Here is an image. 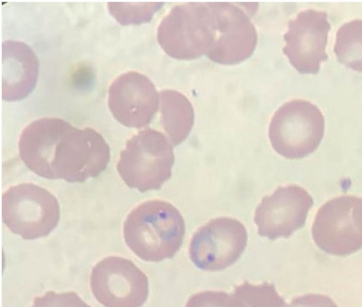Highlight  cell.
<instances>
[{
	"mask_svg": "<svg viewBox=\"0 0 362 307\" xmlns=\"http://www.w3.org/2000/svg\"><path fill=\"white\" fill-rule=\"evenodd\" d=\"M22 161L33 173L47 179L82 183L104 171L110 161V147L93 128L78 129L53 117L37 119L22 131L18 140Z\"/></svg>",
	"mask_w": 362,
	"mask_h": 307,
	"instance_id": "cell-1",
	"label": "cell"
},
{
	"mask_svg": "<svg viewBox=\"0 0 362 307\" xmlns=\"http://www.w3.org/2000/svg\"><path fill=\"white\" fill-rule=\"evenodd\" d=\"M185 225L179 210L168 202L146 201L133 209L123 226L128 248L147 262L172 258L180 250Z\"/></svg>",
	"mask_w": 362,
	"mask_h": 307,
	"instance_id": "cell-2",
	"label": "cell"
},
{
	"mask_svg": "<svg viewBox=\"0 0 362 307\" xmlns=\"http://www.w3.org/2000/svg\"><path fill=\"white\" fill-rule=\"evenodd\" d=\"M216 30L213 2H187L175 6L162 19L157 39L170 57L190 60L207 54Z\"/></svg>",
	"mask_w": 362,
	"mask_h": 307,
	"instance_id": "cell-3",
	"label": "cell"
},
{
	"mask_svg": "<svg viewBox=\"0 0 362 307\" xmlns=\"http://www.w3.org/2000/svg\"><path fill=\"white\" fill-rule=\"evenodd\" d=\"M174 159L169 139L162 132L148 128L127 141L117 170L128 187L144 192L160 189L170 178Z\"/></svg>",
	"mask_w": 362,
	"mask_h": 307,
	"instance_id": "cell-4",
	"label": "cell"
},
{
	"mask_svg": "<svg viewBox=\"0 0 362 307\" xmlns=\"http://www.w3.org/2000/svg\"><path fill=\"white\" fill-rule=\"evenodd\" d=\"M325 130L320 110L305 100L284 103L274 114L269 127L272 148L288 159L302 158L320 145Z\"/></svg>",
	"mask_w": 362,
	"mask_h": 307,
	"instance_id": "cell-5",
	"label": "cell"
},
{
	"mask_svg": "<svg viewBox=\"0 0 362 307\" xmlns=\"http://www.w3.org/2000/svg\"><path fill=\"white\" fill-rule=\"evenodd\" d=\"M60 208L57 198L46 189L21 183L2 195V219L13 233L26 240L49 235L58 225Z\"/></svg>",
	"mask_w": 362,
	"mask_h": 307,
	"instance_id": "cell-6",
	"label": "cell"
},
{
	"mask_svg": "<svg viewBox=\"0 0 362 307\" xmlns=\"http://www.w3.org/2000/svg\"><path fill=\"white\" fill-rule=\"evenodd\" d=\"M360 197L344 195L325 203L312 226L315 243L324 252L346 256L362 248Z\"/></svg>",
	"mask_w": 362,
	"mask_h": 307,
	"instance_id": "cell-7",
	"label": "cell"
},
{
	"mask_svg": "<svg viewBox=\"0 0 362 307\" xmlns=\"http://www.w3.org/2000/svg\"><path fill=\"white\" fill-rule=\"evenodd\" d=\"M247 242V230L240 221L216 218L194 233L189 246V258L202 270H222L239 259Z\"/></svg>",
	"mask_w": 362,
	"mask_h": 307,
	"instance_id": "cell-8",
	"label": "cell"
},
{
	"mask_svg": "<svg viewBox=\"0 0 362 307\" xmlns=\"http://www.w3.org/2000/svg\"><path fill=\"white\" fill-rule=\"evenodd\" d=\"M90 288L105 307H141L148 295L146 275L132 261L117 256L105 257L93 267Z\"/></svg>",
	"mask_w": 362,
	"mask_h": 307,
	"instance_id": "cell-9",
	"label": "cell"
},
{
	"mask_svg": "<svg viewBox=\"0 0 362 307\" xmlns=\"http://www.w3.org/2000/svg\"><path fill=\"white\" fill-rule=\"evenodd\" d=\"M331 25L325 11L306 9L288 22L284 35V54L300 74H316L328 55L325 48Z\"/></svg>",
	"mask_w": 362,
	"mask_h": 307,
	"instance_id": "cell-10",
	"label": "cell"
},
{
	"mask_svg": "<svg viewBox=\"0 0 362 307\" xmlns=\"http://www.w3.org/2000/svg\"><path fill=\"white\" fill-rule=\"evenodd\" d=\"M313 204L304 188L296 185L279 187L256 208L254 221L259 235L270 240L288 238L304 226Z\"/></svg>",
	"mask_w": 362,
	"mask_h": 307,
	"instance_id": "cell-11",
	"label": "cell"
},
{
	"mask_svg": "<svg viewBox=\"0 0 362 307\" xmlns=\"http://www.w3.org/2000/svg\"><path fill=\"white\" fill-rule=\"evenodd\" d=\"M107 103L119 123L139 129L147 126L157 112L159 95L146 75L132 71L120 74L112 82Z\"/></svg>",
	"mask_w": 362,
	"mask_h": 307,
	"instance_id": "cell-12",
	"label": "cell"
},
{
	"mask_svg": "<svg viewBox=\"0 0 362 307\" xmlns=\"http://www.w3.org/2000/svg\"><path fill=\"white\" fill-rule=\"evenodd\" d=\"M217 20L216 40L206 56L226 65L239 64L249 58L257 42L256 29L247 13L228 2H213Z\"/></svg>",
	"mask_w": 362,
	"mask_h": 307,
	"instance_id": "cell-13",
	"label": "cell"
},
{
	"mask_svg": "<svg viewBox=\"0 0 362 307\" xmlns=\"http://www.w3.org/2000/svg\"><path fill=\"white\" fill-rule=\"evenodd\" d=\"M39 72V61L25 43L7 40L2 44V98L20 100L34 89Z\"/></svg>",
	"mask_w": 362,
	"mask_h": 307,
	"instance_id": "cell-14",
	"label": "cell"
},
{
	"mask_svg": "<svg viewBox=\"0 0 362 307\" xmlns=\"http://www.w3.org/2000/svg\"><path fill=\"white\" fill-rule=\"evenodd\" d=\"M160 121L173 146L181 144L189 134L194 120L192 105L180 92L165 89L159 93Z\"/></svg>",
	"mask_w": 362,
	"mask_h": 307,
	"instance_id": "cell-15",
	"label": "cell"
},
{
	"mask_svg": "<svg viewBox=\"0 0 362 307\" xmlns=\"http://www.w3.org/2000/svg\"><path fill=\"white\" fill-rule=\"evenodd\" d=\"M334 52L339 62L362 72V19L347 22L338 29Z\"/></svg>",
	"mask_w": 362,
	"mask_h": 307,
	"instance_id": "cell-16",
	"label": "cell"
},
{
	"mask_svg": "<svg viewBox=\"0 0 362 307\" xmlns=\"http://www.w3.org/2000/svg\"><path fill=\"white\" fill-rule=\"evenodd\" d=\"M233 294L243 302L245 307H287L274 285L268 282L252 284L244 282L235 288Z\"/></svg>",
	"mask_w": 362,
	"mask_h": 307,
	"instance_id": "cell-17",
	"label": "cell"
},
{
	"mask_svg": "<svg viewBox=\"0 0 362 307\" xmlns=\"http://www.w3.org/2000/svg\"><path fill=\"white\" fill-rule=\"evenodd\" d=\"M163 3H107L110 13L121 25H139L150 21Z\"/></svg>",
	"mask_w": 362,
	"mask_h": 307,
	"instance_id": "cell-18",
	"label": "cell"
},
{
	"mask_svg": "<svg viewBox=\"0 0 362 307\" xmlns=\"http://www.w3.org/2000/svg\"><path fill=\"white\" fill-rule=\"evenodd\" d=\"M185 307H245L233 293L205 291L192 295Z\"/></svg>",
	"mask_w": 362,
	"mask_h": 307,
	"instance_id": "cell-19",
	"label": "cell"
},
{
	"mask_svg": "<svg viewBox=\"0 0 362 307\" xmlns=\"http://www.w3.org/2000/svg\"><path fill=\"white\" fill-rule=\"evenodd\" d=\"M30 307H90L74 291L56 293L47 291L34 299Z\"/></svg>",
	"mask_w": 362,
	"mask_h": 307,
	"instance_id": "cell-20",
	"label": "cell"
},
{
	"mask_svg": "<svg viewBox=\"0 0 362 307\" xmlns=\"http://www.w3.org/2000/svg\"><path fill=\"white\" fill-rule=\"evenodd\" d=\"M287 307H338L329 297L315 294H305L293 299Z\"/></svg>",
	"mask_w": 362,
	"mask_h": 307,
	"instance_id": "cell-21",
	"label": "cell"
},
{
	"mask_svg": "<svg viewBox=\"0 0 362 307\" xmlns=\"http://www.w3.org/2000/svg\"><path fill=\"white\" fill-rule=\"evenodd\" d=\"M362 198V197H361Z\"/></svg>",
	"mask_w": 362,
	"mask_h": 307,
	"instance_id": "cell-22",
	"label": "cell"
}]
</instances>
